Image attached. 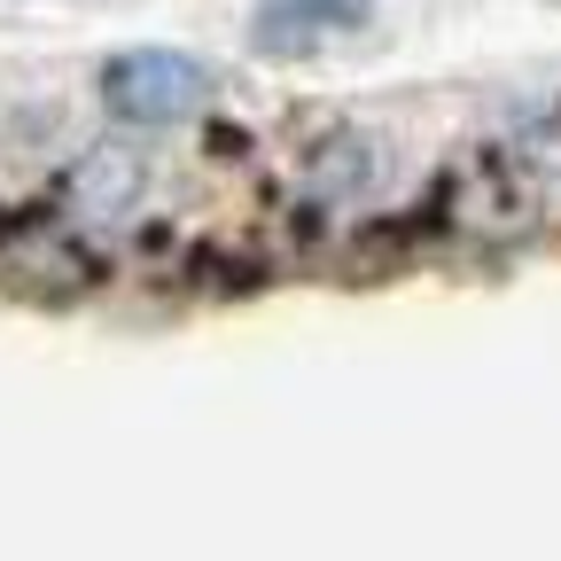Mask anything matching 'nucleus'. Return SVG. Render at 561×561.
Wrapping results in <instances>:
<instances>
[{"instance_id": "1", "label": "nucleus", "mask_w": 561, "mask_h": 561, "mask_svg": "<svg viewBox=\"0 0 561 561\" xmlns=\"http://www.w3.org/2000/svg\"><path fill=\"white\" fill-rule=\"evenodd\" d=\"M210 62L187 55V47H125L110 70H102V102L125 117V125H172L187 110L210 102Z\"/></svg>"}, {"instance_id": "2", "label": "nucleus", "mask_w": 561, "mask_h": 561, "mask_svg": "<svg viewBox=\"0 0 561 561\" xmlns=\"http://www.w3.org/2000/svg\"><path fill=\"white\" fill-rule=\"evenodd\" d=\"M375 16V0H257L250 9V39L265 55H305L320 39H343Z\"/></svg>"}]
</instances>
